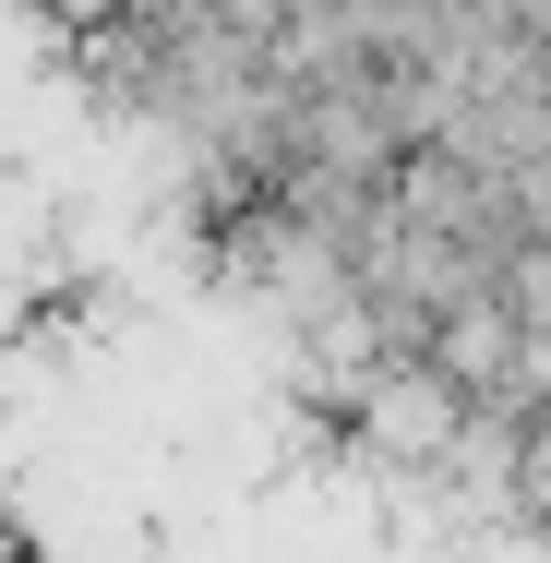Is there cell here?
Wrapping results in <instances>:
<instances>
[{
	"instance_id": "6da1fadb",
	"label": "cell",
	"mask_w": 551,
	"mask_h": 563,
	"mask_svg": "<svg viewBox=\"0 0 551 563\" xmlns=\"http://www.w3.org/2000/svg\"><path fill=\"white\" fill-rule=\"evenodd\" d=\"M348 444L396 455V467H455L467 408L432 384V360H384V372H360V384H348Z\"/></svg>"
},
{
	"instance_id": "7a4b0ae2",
	"label": "cell",
	"mask_w": 551,
	"mask_h": 563,
	"mask_svg": "<svg viewBox=\"0 0 551 563\" xmlns=\"http://www.w3.org/2000/svg\"><path fill=\"white\" fill-rule=\"evenodd\" d=\"M0 563H36V552H24V540H12V528H0Z\"/></svg>"
}]
</instances>
